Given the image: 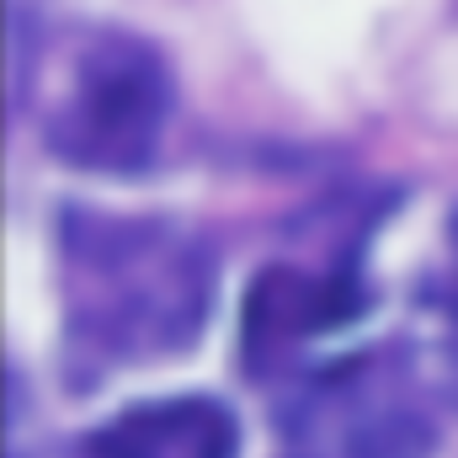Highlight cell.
I'll use <instances>...</instances> for the list:
<instances>
[{
  "mask_svg": "<svg viewBox=\"0 0 458 458\" xmlns=\"http://www.w3.org/2000/svg\"><path fill=\"white\" fill-rule=\"evenodd\" d=\"M437 421L400 352H357L320 368L288 411L293 458H432Z\"/></svg>",
  "mask_w": 458,
  "mask_h": 458,
  "instance_id": "obj_3",
  "label": "cell"
},
{
  "mask_svg": "<svg viewBox=\"0 0 458 458\" xmlns=\"http://www.w3.org/2000/svg\"><path fill=\"white\" fill-rule=\"evenodd\" d=\"M59 299L75 368L155 362L198 342L214 304V245L149 214L64 208Z\"/></svg>",
  "mask_w": 458,
  "mask_h": 458,
  "instance_id": "obj_1",
  "label": "cell"
},
{
  "mask_svg": "<svg viewBox=\"0 0 458 458\" xmlns=\"http://www.w3.org/2000/svg\"><path fill=\"white\" fill-rule=\"evenodd\" d=\"M357 267H362L357 245H346V250L331 245V256L320 267H304V261L261 267V277L245 293V368L267 373L283 357H293L299 346L346 331L368 304Z\"/></svg>",
  "mask_w": 458,
  "mask_h": 458,
  "instance_id": "obj_4",
  "label": "cell"
},
{
  "mask_svg": "<svg viewBox=\"0 0 458 458\" xmlns=\"http://www.w3.org/2000/svg\"><path fill=\"white\" fill-rule=\"evenodd\" d=\"M75 458H240V432L219 400L182 394L113 416L81 437Z\"/></svg>",
  "mask_w": 458,
  "mask_h": 458,
  "instance_id": "obj_5",
  "label": "cell"
},
{
  "mask_svg": "<svg viewBox=\"0 0 458 458\" xmlns=\"http://www.w3.org/2000/svg\"><path fill=\"white\" fill-rule=\"evenodd\" d=\"M448 342H454V384H458V214H454V288H448Z\"/></svg>",
  "mask_w": 458,
  "mask_h": 458,
  "instance_id": "obj_6",
  "label": "cell"
},
{
  "mask_svg": "<svg viewBox=\"0 0 458 458\" xmlns=\"http://www.w3.org/2000/svg\"><path fill=\"white\" fill-rule=\"evenodd\" d=\"M16 91L43 144L81 171L128 176L160 149L171 117L165 59L113 27H59L16 48Z\"/></svg>",
  "mask_w": 458,
  "mask_h": 458,
  "instance_id": "obj_2",
  "label": "cell"
}]
</instances>
